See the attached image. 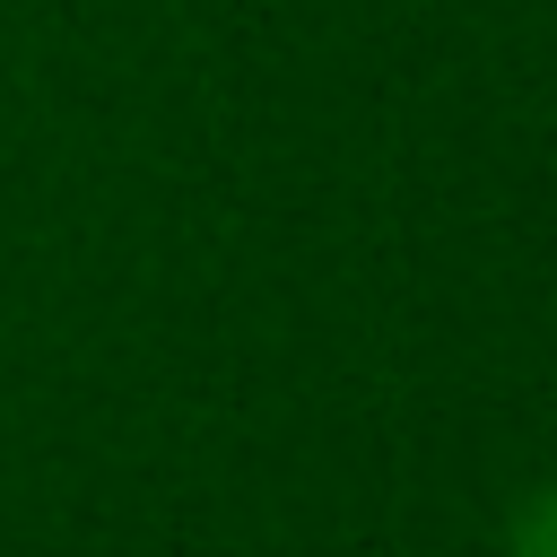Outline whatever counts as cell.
<instances>
[{"instance_id": "cell-1", "label": "cell", "mask_w": 557, "mask_h": 557, "mask_svg": "<svg viewBox=\"0 0 557 557\" xmlns=\"http://www.w3.org/2000/svg\"><path fill=\"white\" fill-rule=\"evenodd\" d=\"M505 557H557V487H540L522 513H513V548Z\"/></svg>"}]
</instances>
